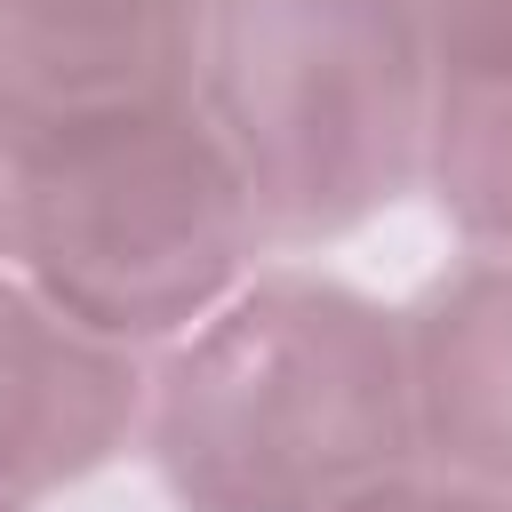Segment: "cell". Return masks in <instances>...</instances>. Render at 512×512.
Wrapping results in <instances>:
<instances>
[{
  "label": "cell",
  "instance_id": "cell-5",
  "mask_svg": "<svg viewBox=\"0 0 512 512\" xmlns=\"http://www.w3.org/2000/svg\"><path fill=\"white\" fill-rule=\"evenodd\" d=\"M152 400L144 344H120L0 264V496L32 504L104 472Z\"/></svg>",
  "mask_w": 512,
  "mask_h": 512
},
{
  "label": "cell",
  "instance_id": "cell-1",
  "mask_svg": "<svg viewBox=\"0 0 512 512\" xmlns=\"http://www.w3.org/2000/svg\"><path fill=\"white\" fill-rule=\"evenodd\" d=\"M144 448L184 512H344L416 472L408 320L328 272H248L152 360Z\"/></svg>",
  "mask_w": 512,
  "mask_h": 512
},
{
  "label": "cell",
  "instance_id": "cell-7",
  "mask_svg": "<svg viewBox=\"0 0 512 512\" xmlns=\"http://www.w3.org/2000/svg\"><path fill=\"white\" fill-rule=\"evenodd\" d=\"M424 184L472 256H512V88L440 80L432 88V136H424Z\"/></svg>",
  "mask_w": 512,
  "mask_h": 512
},
{
  "label": "cell",
  "instance_id": "cell-3",
  "mask_svg": "<svg viewBox=\"0 0 512 512\" xmlns=\"http://www.w3.org/2000/svg\"><path fill=\"white\" fill-rule=\"evenodd\" d=\"M264 248L256 200L200 104L0 160V264L120 344H176Z\"/></svg>",
  "mask_w": 512,
  "mask_h": 512
},
{
  "label": "cell",
  "instance_id": "cell-10",
  "mask_svg": "<svg viewBox=\"0 0 512 512\" xmlns=\"http://www.w3.org/2000/svg\"><path fill=\"white\" fill-rule=\"evenodd\" d=\"M0 512H24V504H8V496H0Z\"/></svg>",
  "mask_w": 512,
  "mask_h": 512
},
{
  "label": "cell",
  "instance_id": "cell-4",
  "mask_svg": "<svg viewBox=\"0 0 512 512\" xmlns=\"http://www.w3.org/2000/svg\"><path fill=\"white\" fill-rule=\"evenodd\" d=\"M216 0H0V160L200 104Z\"/></svg>",
  "mask_w": 512,
  "mask_h": 512
},
{
  "label": "cell",
  "instance_id": "cell-9",
  "mask_svg": "<svg viewBox=\"0 0 512 512\" xmlns=\"http://www.w3.org/2000/svg\"><path fill=\"white\" fill-rule=\"evenodd\" d=\"M344 512H512V488H488V480H448V472H400L368 496H352Z\"/></svg>",
  "mask_w": 512,
  "mask_h": 512
},
{
  "label": "cell",
  "instance_id": "cell-8",
  "mask_svg": "<svg viewBox=\"0 0 512 512\" xmlns=\"http://www.w3.org/2000/svg\"><path fill=\"white\" fill-rule=\"evenodd\" d=\"M432 80L512 88V0H416Z\"/></svg>",
  "mask_w": 512,
  "mask_h": 512
},
{
  "label": "cell",
  "instance_id": "cell-6",
  "mask_svg": "<svg viewBox=\"0 0 512 512\" xmlns=\"http://www.w3.org/2000/svg\"><path fill=\"white\" fill-rule=\"evenodd\" d=\"M416 464L512 488V256H472L408 312Z\"/></svg>",
  "mask_w": 512,
  "mask_h": 512
},
{
  "label": "cell",
  "instance_id": "cell-2",
  "mask_svg": "<svg viewBox=\"0 0 512 512\" xmlns=\"http://www.w3.org/2000/svg\"><path fill=\"white\" fill-rule=\"evenodd\" d=\"M432 48L416 0H216L200 112L272 248H320L424 184Z\"/></svg>",
  "mask_w": 512,
  "mask_h": 512
}]
</instances>
